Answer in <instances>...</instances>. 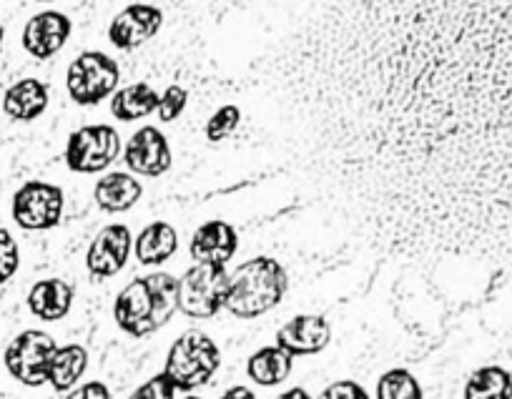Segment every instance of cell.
<instances>
[{"mask_svg":"<svg viewBox=\"0 0 512 399\" xmlns=\"http://www.w3.org/2000/svg\"><path fill=\"white\" fill-rule=\"evenodd\" d=\"M289 289L284 266L272 256H254L231 274L226 312L239 319H256L279 307Z\"/></svg>","mask_w":512,"mask_h":399,"instance_id":"obj_3","label":"cell"},{"mask_svg":"<svg viewBox=\"0 0 512 399\" xmlns=\"http://www.w3.org/2000/svg\"><path fill=\"white\" fill-rule=\"evenodd\" d=\"M134 251V236L126 224L103 226L91 241L86 254L88 272L96 279H111L128 264V256Z\"/></svg>","mask_w":512,"mask_h":399,"instance_id":"obj_11","label":"cell"},{"mask_svg":"<svg viewBox=\"0 0 512 399\" xmlns=\"http://www.w3.org/2000/svg\"><path fill=\"white\" fill-rule=\"evenodd\" d=\"M184 399H201V397H196V394H186Z\"/></svg>","mask_w":512,"mask_h":399,"instance_id":"obj_34","label":"cell"},{"mask_svg":"<svg viewBox=\"0 0 512 399\" xmlns=\"http://www.w3.org/2000/svg\"><path fill=\"white\" fill-rule=\"evenodd\" d=\"M186 103H189V93H186L181 86H169L164 93H161L159 108H156V113H159V121H164V123L176 121V118L184 113Z\"/></svg>","mask_w":512,"mask_h":399,"instance_id":"obj_27","label":"cell"},{"mask_svg":"<svg viewBox=\"0 0 512 399\" xmlns=\"http://www.w3.org/2000/svg\"><path fill=\"white\" fill-rule=\"evenodd\" d=\"M465 399H512V374L500 364L475 369L465 384Z\"/></svg>","mask_w":512,"mask_h":399,"instance_id":"obj_23","label":"cell"},{"mask_svg":"<svg viewBox=\"0 0 512 399\" xmlns=\"http://www.w3.org/2000/svg\"><path fill=\"white\" fill-rule=\"evenodd\" d=\"M332 342V327L322 314H297L277 332V344L292 357H312Z\"/></svg>","mask_w":512,"mask_h":399,"instance_id":"obj_14","label":"cell"},{"mask_svg":"<svg viewBox=\"0 0 512 399\" xmlns=\"http://www.w3.org/2000/svg\"><path fill=\"white\" fill-rule=\"evenodd\" d=\"M422 384L410 369H387L377 379V399H422Z\"/></svg>","mask_w":512,"mask_h":399,"instance_id":"obj_24","label":"cell"},{"mask_svg":"<svg viewBox=\"0 0 512 399\" xmlns=\"http://www.w3.org/2000/svg\"><path fill=\"white\" fill-rule=\"evenodd\" d=\"M73 307V287L63 279H43L28 292V309L43 322H58Z\"/></svg>","mask_w":512,"mask_h":399,"instance_id":"obj_18","label":"cell"},{"mask_svg":"<svg viewBox=\"0 0 512 399\" xmlns=\"http://www.w3.org/2000/svg\"><path fill=\"white\" fill-rule=\"evenodd\" d=\"M123 161H126L128 171H134V176H164L174 164L171 156L169 139L156 126H144L128 139L126 149H123Z\"/></svg>","mask_w":512,"mask_h":399,"instance_id":"obj_10","label":"cell"},{"mask_svg":"<svg viewBox=\"0 0 512 399\" xmlns=\"http://www.w3.org/2000/svg\"><path fill=\"white\" fill-rule=\"evenodd\" d=\"M73 31V23L66 13L58 11H43L33 16L23 28V48L28 56L38 58V61H48L56 53L63 51Z\"/></svg>","mask_w":512,"mask_h":399,"instance_id":"obj_13","label":"cell"},{"mask_svg":"<svg viewBox=\"0 0 512 399\" xmlns=\"http://www.w3.org/2000/svg\"><path fill=\"white\" fill-rule=\"evenodd\" d=\"M66 399H111V389L103 382H86L68 392Z\"/></svg>","mask_w":512,"mask_h":399,"instance_id":"obj_30","label":"cell"},{"mask_svg":"<svg viewBox=\"0 0 512 399\" xmlns=\"http://www.w3.org/2000/svg\"><path fill=\"white\" fill-rule=\"evenodd\" d=\"M219 399H256V394L249 387H244V384H236V387L226 389Z\"/></svg>","mask_w":512,"mask_h":399,"instance_id":"obj_31","label":"cell"},{"mask_svg":"<svg viewBox=\"0 0 512 399\" xmlns=\"http://www.w3.org/2000/svg\"><path fill=\"white\" fill-rule=\"evenodd\" d=\"M239 121V106H231V103L229 106H221L219 111L209 118V123H206V139H209L211 144H219V141L229 139L231 133L236 131V126H239Z\"/></svg>","mask_w":512,"mask_h":399,"instance_id":"obj_25","label":"cell"},{"mask_svg":"<svg viewBox=\"0 0 512 399\" xmlns=\"http://www.w3.org/2000/svg\"><path fill=\"white\" fill-rule=\"evenodd\" d=\"M63 199L61 186L48 181H28L13 196V221L26 231H48L61 224Z\"/></svg>","mask_w":512,"mask_h":399,"instance_id":"obj_9","label":"cell"},{"mask_svg":"<svg viewBox=\"0 0 512 399\" xmlns=\"http://www.w3.org/2000/svg\"><path fill=\"white\" fill-rule=\"evenodd\" d=\"M121 154V136L108 123L83 126L68 136L66 166L73 174H98L106 171Z\"/></svg>","mask_w":512,"mask_h":399,"instance_id":"obj_7","label":"cell"},{"mask_svg":"<svg viewBox=\"0 0 512 399\" xmlns=\"http://www.w3.org/2000/svg\"><path fill=\"white\" fill-rule=\"evenodd\" d=\"M141 196H144V186L134 174H126V171H111V174L101 176L93 189L98 209L106 214H126L139 204Z\"/></svg>","mask_w":512,"mask_h":399,"instance_id":"obj_16","label":"cell"},{"mask_svg":"<svg viewBox=\"0 0 512 399\" xmlns=\"http://www.w3.org/2000/svg\"><path fill=\"white\" fill-rule=\"evenodd\" d=\"M48 108V88L46 83L38 78H23V81L13 83L3 96V111L13 121H36L43 116Z\"/></svg>","mask_w":512,"mask_h":399,"instance_id":"obj_17","label":"cell"},{"mask_svg":"<svg viewBox=\"0 0 512 399\" xmlns=\"http://www.w3.org/2000/svg\"><path fill=\"white\" fill-rule=\"evenodd\" d=\"M118 81H121V68L101 51H83L66 73L68 96L78 106H98L116 93Z\"/></svg>","mask_w":512,"mask_h":399,"instance_id":"obj_6","label":"cell"},{"mask_svg":"<svg viewBox=\"0 0 512 399\" xmlns=\"http://www.w3.org/2000/svg\"><path fill=\"white\" fill-rule=\"evenodd\" d=\"M86 367L88 352L81 344L58 347L51 359V367H48V384H51L56 392H68V389H73L81 382V377L86 374Z\"/></svg>","mask_w":512,"mask_h":399,"instance_id":"obj_22","label":"cell"},{"mask_svg":"<svg viewBox=\"0 0 512 399\" xmlns=\"http://www.w3.org/2000/svg\"><path fill=\"white\" fill-rule=\"evenodd\" d=\"M18 266H21V251L18 241L8 229H0V284L16 277Z\"/></svg>","mask_w":512,"mask_h":399,"instance_id":"obj_26","label":"cell"},{"mask_svg":"<svg viewBox=\"0 0 512 399\" xmlns=\"http://www.w3.org/2000/svg\"><path fill=\"white\" fill-rule=\"evenodd\" d=\"M164 26V13L149 3H134L126 6L108 26V41L118 48V51H134V48L144 46Z\"/></svg>","mask_w":512,"mask_h":399,"instance_id":"obj_12","label":"cell"},{"mask_svg":"<svg viewBox=\"0 0 512 399\" xmlns=\"http://www.w3.org/2000/svg\"><path fill=\"white\" fill-rule=\"evenodd\" d=\"M56 339L41 329H26L6 349V369L26 387H41L48 382V367L56 354Z\"/></svg>","mask_w":512,"mask_h":399,"instance_id":"obj_8","label":"cell"},{"mask_svg":"<svg viewBox=\"0 0 512 399\" xmlns=\"http://www.w3.org/2000/svg\"><path fill=\"white\" fill-rule=\"evenodd\" d=\"M239 249V234L229 221H206L194 231L189 244V254L196 264L226 266Z\"/></svg>","mask_w":512,"mask_h":399,"instance_id":"obj_15","label":"cell"},{"mask_svg":"<svg viewBox=\"0 0 512 399\" xmlns=\"http://www.w3.org/2000/svg\"><path fill=\"white\" fill-rule=\"evenodd\" d=\"M410 21L397 61L417 63L402 106L422 126L420 154L475 199L477 234L512 244V0H427Z\"/></svg>","mask_w":512,"mask_h":399,"instance_id":"obj_1","label":"cell"},{"mask_svg":"<svg viewBox=\"0 0 512 399\" xmlns=\"http://www.w3.org/2000/svg\"><path fill=\"white\" fill-rule=\"evenodd\" d=\"M179 312V279L166 272L146 274L121 289L113 304L118 329L131 337H149Z\"/></svg>","mask_w":512,"mask_h":399,"instance_id":"obj_2","label":"cell"},{"mask_svg":"<svg viewBox=\"0 0 512 399\" xmlns=\"http://www.w3.org/2000/svg\"><path fill=\"white\" fill-rule=\"evenodd\" d=\"M317 399H372L362 384L352 382V379H342V382H332Z\"/></svg>","mask_w":512,"mask_h":399,"instance_id":"obj_29","label":"cell"},{"mask_svg":"<svg viewBox=\"0 0 512 399\" xmlns=\"http://www.w3.org/2000/svg\"><path fill=\"white\" fill-rule=\"evenodd\" d=\"M179 249V234L169 221H151L136 236V259L144 266H161Z\"/></svg>","mask_w":512,"mask_h":399,"instance_id":"obj_20","label":"cell"},{"mask_svg":"<svg viewBox=\"0 0 512 399\" xmlns=\"http://www.w3.org/2000/svg\"><path fill=\"white\" fill-rule=\"evenodd\" d=\"M159 93L149 83H131L126 88H118L111 96V113L113 118L123 123L139 121V118L151 116L159 108Z\"/></svg>","mask_w":512,"mask_h":399,"instance_id":"obj_21","label":"cell"},{"mask_svg":"<svg viewBox=\"0 0 512 399\" xmlns=\"http://www.w3.org/2000/svg\"><path fill=\"white\" fill-rule=\"evenodd\" d=\"M294 357L284 352L279 344H269V347L256 349L246 362V374L259 387H277V384L287 382L292 374Z\"/></svg>","mask_w":512,"mask_h":399,"instance_id":"obj_19","label":"cell"},{"mask_svg":"<svg viewBox=\"0 0 512 399\" xmlns=\"http://www.w3.org/2000/svg\"><path fill=\"white\" fill-rule=\"evenodd\" d=\"M38 3H51V0H38Z\"/></svg>","mask_w":512,"mask_h":399,"instance_id":"obj_35","label":"cell"},{"mask_svg":"<svg viewBox=\"0 0 512 399\" xmlns=\"http://www.w3.org/2000/svg\"><path fill=\"white\" fill-rule=\"evenodd\" d=\"M176 392H179L176 384L166 377V372H161L156 377H151L149 382L141 384L128 399H176Z\"/></svg>","mask_w":512,"mask_h":399,"instance_id":"obj_28","label":"cell"},{"mask_svg":"<svg viewBox=\"0 0 512 399\" xmlns=\"http://www.w3.org/2000/svg\"><path fill=\"white\" fill-rule=\"evenodd\" d=\"M277 399H314V397L304 387H292V389H287V392L279 394Z\"/></svg>","mask_w":512,"mask_h":399,"instance_id":"obj_32","label":"cell"},{"mask_svg":"<svg viewBox=\"0 0 512 399\" xmlns=\"http://www.w3.org/2000/svg\"><path fill=\"white\" fill-rule=\"evenodd\" d=\"M219 367L221 352L214 339L199 329H189L171 344L164 372L179 392H194L209 384Z\"/></svg>","mask_w":512,"mask_h":399,"instance_id":"obj_4","label":"cell"},{"mask_svg":"<svg viewBox=\"0 0 512 399\" xmlns=\"http://www.w3.org/2000/svg\"><path fill=\"white\" fill-rule=\"evenodd\" d=\"M231 274L219 264H194L179 279V312L191 319H211L226 309Z\"/></svg>","mask_w":512,"mask_h":399,"instance_id":"obj_5","label":"cell"},{"mask_svg":"<svg viewBox=\"0 0 512 399\" xmlns=\"http://www.w3.org/2000/svg\"><path fill=\"white\" fill-rule=\"evenodd\" d=\"M3 38H6V31H3V23H0V48H3Z\"/></svg>","mask_w":512,"mask_h":399,"instance_id":"obj_33","label":"cell"}]
</instances>
